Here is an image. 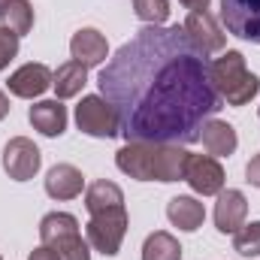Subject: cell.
<instances>
[{
  "label": "cell",
  "mask_w": 260,
  "mask_h": 260,
  "mask_svg": "<svg viewBox=\"0 0 260 260\" xmlns=\"http://www.w3.org/2000/svg\"><path fill=\"white\" fill-rule=\"evenodd\" d=\"M18 55V34H12L9 27L0 24V70H6V64Z\"/></svg>",
  "instance_id": "cb8c5ba5"
},
{
  "label": "cell",
  "mask_w": 260,
  "mask_h": 260,
  "mask_svg": "<svg viewBox=\"0 0 260 260\" xmlns=\"http://www.w3.org/2000/svg\"><path fill=\"white\" fill-rule=\"evenodd\" d=\"M248 218V200L242 191L236 188H227L218 194V203H215V227L221 233H236Z\"/></svg>",
  "instance_id": "4fadbf2b"
},
{
  "label": "cell",
  "mask_w": 260,
  "mask_h": 260,
  "mask_svg": "<svg viewBox=\"0 0 260 260\" xmlns=\"http://www.w3.org/2000/svg\"><path fill=\"white\" fill-rule=\"evenodd\" d=\"M257 115H260V109H257Z\"/></svg>",
  "instance_id": "f546056e"
},
{
  "label": "cell",
  "mask_w": 260,
  "mask_h": 260,
  "mask_svg": "<svg viewBox=\"0 0 260 260\" xmlns=\"http://www.w3.org/2000/svg\"><path fill=\"white\" fill-rule=\"evenodd\" d=\"M182 27H185V34L191 37V43L203 55L224 52V46H227V34L221 30V24L215 21V15L209 9H191V15L185 18Z\"/></svg>",
  "instance_id": "9c48e42d"
},
{
  "label": "cell",
  "mask_w": 260,
  "mask_h": 260,
  "mask_svg": "<svg viewBox=\"0 0 260 260\" xmlns=\"http://www.w3.org/2000/svg\"><path fill=\"white\" fill-rule=\"evenodd\" d=\"M221 21L227 34L260 46V0H221Z\"/></svg>",
  "instance_id": "52a82bcc"
},
{
  "label": "cell",
  "mask_w": 260,
  "mask_h": 260,
  "mask_svg": "<svg viewBox=\"0 0 260 260\" xmlns=\"http://www.w3.org/2000/svg\"><path fill=\"white\" fill-rule=\"evenodd\" d=\"M185 182L203 197L221 194L224 191V167L212 154H191L188 170H185Z\"/></svg>",
  "instance_id": "30bf717a"
},
{
  "label": "cell",
  "mask_w": 260,
  "mask_h": 260,
  "mask_svg": "<svg viewBox=\"0 0 260 260\" xmlns=\"http://www.w3.org/2000/svg\"><path fill=\"white\" fill-rule=\"evenodd\" d=\"M245 179H248L254 188H260V151L248 160V167H245Z\"/></svg>",
  "instance_id": "d4e9b609"
},
{
  "label": "cell",
  "mask_w": 260,
  "mask_h": 260,
  "mask_svg": "<svg viewBox=\"0 0 260 260\" xmlns=\"http://www.w3.org/2000/svg\"><path fill=\"white\" fill-rule=\"evenodd\" d=\"M70 55H73V61H79L82 67H100L109 58V43H106V37L100 30L82 27L70 40Z\"/></svg>",
  "instance_id": "7c38bea8"
},
{
  "label": "cell",
  "mask_w": 260,
  "mask_h": 260,
  "mask_svg": "<svg viewBox=\"0 0 260 260\" xmlns=\"http://www.w3.org/2000/svg\"><path fill=\"white\" fill-rule=\"evenodd\" d=\"M0 21L12 34L24 37L34 27V6H30V0H6V6L0 9Z\"/></svg>",
  "instance_id": "44dd1931"
},
{
  "label": "cell",
  "mask_w": 260,
  "mask_h": 260,
  "mask_svg": "<svg viewBox=\"0 0 260 260\" xmlns=\"http://www.w3.org/2000/svg\"><path fill=\"white\" fill-rule=\"evenodd\" d=\"M3 6H6V0H0V9H3Z\"/></svg>",
  "instance_id": "f1b7e54d"
},
{
  "label": "cell",
  "mask_w": 260,
  "mask_h": 260,
  "mask_svg": "<svg viewBox=\"0 0 260 260\" xmlns=\"http://www.w3.org/2000/svg\"><path fill=\"white\" fill-rule=\"evenodd\" d=\"M100 97L121 121L127 142L191 145L221 109L209 58L185 27H142L100 70Z\"/></svg>",
  "instance_id": "6da1fadb"
},
{
  "label": "cell",
  "mask_w": 260,
  "mask_h": 260,
  "mask_svg": "<svg viewBox=\"0 0 260 260\" xmlns=\"http://www.w3.org/2000/svg\"><path fill=\"white\" fill-rule=\"evenodd\" d=\"M233 248H236V254H242V257H257L260 254V221L242 224V227L233 233Z\"/></svg>",
  "instance_id": "7402d4cb"
},
{
  "label": "cell",
  "mask_w": 260,
  "mask_h": 260,
  "mask_svg": "<svg viewBox=\"0 0 260 260\" xmlns=\"http://www.w3.org/2000/svg\"><path fill=\"white\" fill-rule=\"evenodd\" d=\"M40 164H43V154L27 136H15V139L6 142V148H3V170H6L9 179L27 182V179L37 176Z\"/></svg>",
  "instance_id": "ba28073f"
},
{
  "label": "cell",
  "mask_w": 260,
  "mask_h": 260,
  "mask_svg": "<svg viewBox=\"0 0 260 260\" xmlns=\"http://www.w3.org/2000/svg\"><path fill=\"white\" fill-rule=\"evenodd\" d=\"M88 245L106 257H115L121 242H124V233H127V212L124 206H115V209H103V212H94L88 227Z\"/></svg>",
  "instance_id": "5b68a950"
},
{
  "label": "cell",
  "mask_w": 260,
  "mask_h": 260,
  "mask_svg": "<svg viewBox=\"0 0 260 260\" xmlns=\"http://www.w3.org/2000/svg\"><path fill=\"white\" fill-rule=\"evenodd\" d=\"M0 260H3V257H0Z\"/></svg>",
  "instance_id": "4dcf8cb0"
},
{
  "label": "cell",
  "mask_w": 260,
  "mask_h": 260,
  "mask_svg": "<svg viewBox=\"0 0 260 260\" xmlns=\"http://www.w3.org/2000/svg\"><path fill=\"white\" fill-rule=\"evenodd\" d=\"M133 12L139 21L160 27L170 18V0H133Z\"/></svg>",
  "instance_id": "603a6c76"
},
{
  "label": "cell",
  "mask_w": 260,
  "mask_h": 260,
  "mask_svg": "<svg viewBox=\"0 0 260 260\" xmlns=\"http://www.w3.org/2000/svg\"><path fill=\"white\" fill-rule=\"evenodd\" d=\"M40 239L61 260H91L88 242L79 233V221L67 212H49L40 221Z\"/></svg>",
  "instance_id": "277c9868"
},
{
  "label": "cell",
  "mask_w": 260,
  "mask_h": 260,
  "mask_svg": "<svg viewBox=\"0 0 260 260\" xmlns=\"http://www.w3.org/2000/svg\"><path fill=\"white\" fill-rule=\"evenodd\" d=\"M88 82V67H82L79 61H67L55 70V79H52V88L58 94V100H70L76 97Z\"/></svg>",
  "instance_id": "ac0fdd59"
},
{
  "label": "cell",
  "mask_w": 260,
  "mask_h": 260,
  "mask_svg": "<svg viewBox=\"0 0 260 260\" xmlns=\"http://www.w3.org/2000/svg\"><path fill=\"white\" fill-rule=\"evenodd\" d=\"M115 206H124V191L115 182H109V179H100V182H94L85 191V209L91 215L103 212V209H115Z\"/></svg>",
  "instance_id": "d6986e66"
},
{
  "label": "cell",
  "mask_w": 260,
  "mask_h": 260,
  "mask_svg": "<svg viewBox=\"0 0 260 260\" xmlns=\"http://www.w3.org/2000/svg\"><path fill=\"white\" fill-rule=\"evenodd\" d=\"M82 188H85V179L73 164H58L46 176V194L52 200H76Z\"/></svg>",
  "instance_id": "5bb4252c"
},
{
  "label": "cell",
  "mask_w": 260,
  "mask_h": 260,
  "mask_svg": "<svg viewBox=\"0 0 260 260\" xmlns=\"http://www.w3.org/2000/svg\"><path fill=\"white\" fill-rule=\"evenodd\" d=\"M76 124L82 133L97 136V139H112L121 133V121H118L115 106L100 94L82 97V103L76 106Z\"/></svg>",
  "instance_id": "8992f818"
},
{
  "label": "cell",
  "mask_w": 260,
  "mask_h": 260,
  "mask_svg": "<svg viewBox=\"0 0 260 260\" xmlns=\"http://www.w3.org/2000/svg\"><path fill=\"white\" fill-rule=\"evenodd\" d=\"M167 218H170L179 230L194 233V230H200V224H203V218H206V209H203V203L194 200V197H173V200L167 203Z\"/></svg>",
  "instance_id": "e0dca14e"
},
{
  "label": "cell",
  "mask_w": 260,
  "mask_h": 260,
  "mask_svg": "<svg viewBox=\"0 0 260 260\" xmlns=\"http://www.w3.org/2000/svg\"><path fill=\"white\" fill-rule=\"evenodd\" d=\"M142 260H182V245L173 233L154 230L142 245Z\"/></svg>",
  "instance_id": "ffe728a7"
},
{
  "label": "cell",
  "mask_w": 260,
  "mask_h": 260,
  "mask_svg": "<svg viewBox=\"0 0 260 260\" xmlns=\"http://www.w3.org/2000/svg\"><path fill=\"white\" fill-rule=\"evenodd\" d=\"M200 142H203V148H206L212 157H227V154H233L236 145H239L233 124L218 121V118H209V121L203 124V130H200Z\"/></svg>",
  "instance_id": "9a60e30c"
},
{
  "label": "cell",
  "mask_w": 260,
  "mask_h": 260,
  "mask_svg": "<svg viewBox=\"0 0 260 260\" xmlns=\"http://www.w3.org/2000/svg\"><path fill=\"white\" fill-rule=\"evenodd\" d=\"M179 3H185L188 9H209V0H179Z\"/></svg>",
  "instance_id": "4316f807"
},
{
  "label": "cell",
  "mask_w": 260,
  "mask_h": 260,
  "mask_svg": "<svg viewBox=\"0 0 260 260\" xmlns=\"http://www.w3.org/2000/svg\"><path fill=\"white\" fill-rule=\"evenodd\" d=\"M6 115H9V97H6V94L0 91V121H3Z\"/></svg>",
  "instance_id": "83f0119b"
},
{
  "label": "cell",
  "mask_w": 260,
  "mask_h": 260,
  "mask_svg": "<svg viewBox=\"0 0 260 260\" xmlns=\"http://www.w3.org/2000/svg\"><path fill=\"white\" fill-rule=\"evenodd\" d=\"M212 70V82H215V91L221 94V100H227L230 106H245L257 97L260 91V79L254 73H248L242 52H233L227 49L221 58L209 61Z\"/></svg>",
  "instance_id": "3957f363"
},
{
  "label": "cell",
  "mask_w": 260,
  "mask_h": 260,
  "mask_svg": "<svg viewBox=\"0 0 260 260\" xmlns=\"http://www.w3.org/2000/svg\"><path fill=\"white\" fill-rule=\"evenodd\" d=\"M191 151L176 142H127L118 148V170L136 182H179L185 179Z\"/></svg>",
  "instance_id": "7a4b0ae2"
},
{
  "label": "cell",
  "mask_w": 260,
  "mask_h": 260,
  "mask_svg": "<svg viewBox=\"0 0 260 260\" xmlns=\"http://www.w3.org/2000/svg\"><path fill=\"white\" fill-rule=\"evenodd\" d=\"M27 260H61V257H58L49 245H40V248H34V251H30V257H27Z\"/></svg>",
  "instance_id": "484cf974"
},
{
  "label": "cell",
  "mask_w": 260,
  "mask_h": 260,
  "mask_svg": "<svg viewBox=\"0 0 260 260\" xmlns=\"http://www.w3.org/2000/svg\"><path fill=\"white\" fill-rule=\"evenodd\" d=\"M52 79H55V73L46 64H24L9 76L6 85H9V94H15L21 100H34L52 88Z\"/></svg>",
  "instance_id": "8fae6325"
},
{
  "label": "cell",
  "mask_w": 260,
  "mask_h": 260,
  "mask_svg": "<svg viewBox=\"0 0 260 260\" xmlns=\"http://www.w3.org/2000/svg\"><path fill=\"white\" fill-rule=\"evenodd\" d=\"M27 118H30L34 130H40L43 136H52V139L67 130V109L61 106V100H40V103H34Z\"/></svg>",
  "instance_id": "2e32d148"
}]
</instances>
